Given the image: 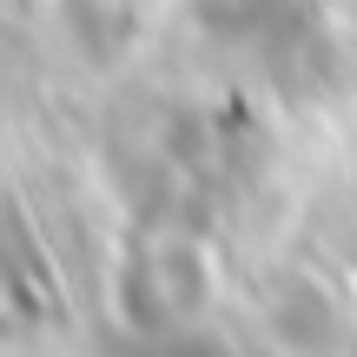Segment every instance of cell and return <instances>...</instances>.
<instances>
[]
</instances>
